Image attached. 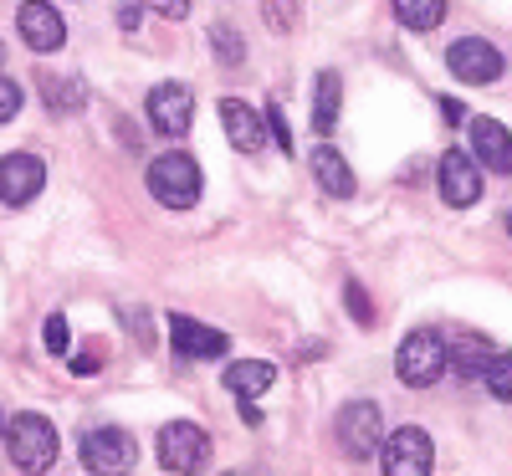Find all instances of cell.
I'll list each match as a JSON object with an SVG mask.
<instances>
[{
	"label": "cell",
	"mask_w": 512,
	"mask_h": 476,
	"mask_svg": "<svg viewBox=\"0 0 512 476\" xmlns=\"http://www.w3.org/2000/svg\"><path fill=\"white\" fill-rule=\"evenodd\" d=\"M6 451H11V466L26 471V476H41V471H52L57 461V430L47 415H16L6 425Z\"/></svg>",
	"instance_id": "cell-1"
},
{
	"label": "cell",
	"mask_w": 512,
	"mask_h": 476,
	"mask_svg": "<svg viewBox=\"0 0 512 476\" xmlns=\"http://www.w3.org/2000/svg\"><path fill=\"white\" fill-rule=\"evenodd\" d=\"M395 369L410 389H431L441 379V369H451V349H446V338L436 328H415L405 333L400 343V354H395Z\"/></svg>",
	"instance_id": "cell-2"
},
{
	"label": "cell",
	"mask_w": 512,
	"mask_h": 476,
	"mask_svg": "<svg viewBox=\"0 0 512 476\" xmlns=\"http://www.w3.org/2000/svg\"><path fill=\"white\" fill-rule=\"evenodd\" d=\"M77 456H82V466H88L93 476H128L134 461H139V446H134V436H128L123 425H98V430L82 436Z\"/></svg>",
	"instance_id": "cell-3"
},
{
	"label": "cell",
	"mask_w": 512,
	"mask_h": 476,
	"mask_svg": "<svg viewBox=\"0 0 512 476\" xmlns=\"http://www.w3.org/2000/svg\"><path fill=\"white\" fill-rule=\"evenodd\" d=\"M149 190L169 210H190L200 200V164L190 154H159L149 164Z\"/></svg>",
	"instance_id": "cell-4"
},
{
	"label": "cell",
	"mask_w": 512,
	"mask_h": 476,
	"mask_svg": "<svg viewBox=\"0 0 512 476\" xmlns=\"http://www.w3.org/2000/svg\"><path fill=\"white\" fill-rule=\"evenodd\" d=\"M159 466L175 476H195L210 466V436L195 420H169L159 430Z\"/></svg>",
	"instance_id": "cell-5"
},
{
	"label": "cell",
	"mask_w": 512,
	"mask_h": 476,
	"mask_svg": "<svg viewBox=\"0 0 512 476\" xmlns=\"http://www.w3.org/2000/svg\"><path fill=\"white\" fill-rule=\"evenodd\" d=\"M431 461H436V446H431V436H425V430H415V425L390 430V436H384V446H379L384 476H431Z\"/></svg>",
	"instance_id": "cell-6"
},
{
	"label": "cell",
	"mask_w": 512,
	"mask_h": 476,
	"mask_svg": "<svg viewBox=\"0 0 512 476\" xmlns=\"http://www.w3.org/2000/svg\"><path fill=\"white\" fill-rule=\"evenodd\" d=\"M338 446H344L349 456H379V446H384V425H379V405L374 400H354V405H344L338 410Z\"/></svg>",
	"instance_id": "cell-7"
},
{
	"label": "cell",
	"mask_w": 512,
	"mask_h": 476,
	"mask_svg": "<svg viewBox=\"0 0 512 476\" xmlns=\"http://www.w3.org/2000/svg\"><path fill=\"white\" fill-rule=\"evenodd\" d=\"M144 113H149V123L159 128V134L180 139L195 123V93L185 88V82H159V88L149 93V103H144Z\"/></svg>",
	"instance_id": "cell-8"
},
{
	"label": "cell",
	"mask_w": 512,
	"mask_h": 476,
	"mask_svg": "<svg viewBox=\"0 0 512 476\" xmlns=\"http://www.w3.org/2000/svg\"><path fill=\"white\" fill-rule=\"evenodd\" d=\"M446 67L461 82H472V88H487V82L502 77V52L492 47V41H482V36H461L456 47L446 52Z\"/></svg>",
	"instance_id": "cell-9"
},
{
	"label": "cell",
	"mask_w": 512,
	"mask_h": 476,
	"mask_svg": "<svg viewBox=\"0 0 512 476\" xmlns=\"http://www.w3.org/2000/svg\"><path fill=\"white\" fill-rule=\"evenodd\" d=\"M436 185H441V200L446 205H477L482 195V164H472V154L466 149H451L441 154V169H436Z\"/></svg>",
	"instance_id": "cell-10"
},
{
	"label": "cell",
	"mask_w": 512,
	"mask_h": 476,
	"mask_svg": "<svg viewBox=\"0 0 512 476\" xmlns=\"http://www.w3.org/2000/svg\"><path fill=\"white\" fill-rule=\"evenodd\" d=\"M47 185V164L36 154H6L0 159V200L6 205H31Z\"/></svg>",
	"instance_id": "cell-11"
},
{
	"label": "cell",
	"mask_w": 512,
	"mask_h": 476,
	"mask_svg": "<svg viewBox=\"0 0 512 476\" xmlns=\"http://www.w3.org/2000/svg\"><path fill=\"white\" fill-rule=\"evenodd\" d=\"M16 26H21L31 52H57L67 41V21L57 16V6H47V0H26V6L16 11Z\"/></svg>",
	"instance_id": "cell-12"
},
{
	"label": "cell",
	"mask_w": 512,
	"mask_h": 476,
	"mask_svg": "<svg viewBox=\"0 0 512 476\" xmlns=\"http://www.w3.org/2000/svg\"><path fill=\"white\" fill-rule=\"evenodd\" d=\"M472 154L492 175H512V134L497 118H472Z\"/></svg>",
	"instance_id": "cell-13"
},
{
	"label": "cell",
	"mask_w": 512,
	"mask_h": 476,
	"mask_svg": "<svg viewBox=\"0 0 512 476\" xmlns=\"http://www.w3.org/2000/svg\"><path fill=\"white\" fill-rule=\"evenodd\" d=\"M169 333H175L180 359H221L226 354V333L221 328H205L195 318H169Z\"/></svg>",
	"instance_id": "cell-14"
},
{
	"label": "cell",
	"mask_w": 512,
	"mask_h": 476,
	"mask_svg": "<svg viewBox=\"0 0 512 476\" xmlns=\"http://www.w3.org/2000/svg\"><path fill=\"white\" fill-rule=\"evenodd\" d=\"M221 123H226V139H231L241 154H262L267 128H262V118H256L241 98H226V103H221Z\"/></svg>",
	"instance_id": "cell-15"
},
{
	"label": "cell",
	"mask_w": 512,
	"mask_h": 476,
	"mask_svg": "<svg viewBox=\"0 0 512 476\" xmlns=\"http://www.w3.org/2000/svg\"><path fill=\"white\" fill-rule=\"evenodd\" d=\"M446 349H451V369L456 374H466V379H477V374H487L492 369V343L482 338V333H461V338H451L446 343Z\"/></svg>",
	"instance_id": "cell-16"
},
{
	"label": "cell",
	"mask_w": 512,
	"mask_h": 476,
	"mask_svg": "<svg viewBox=\"0 0 512 476\" xmlns=\"http://www.w3.org/2000/svg\"><path fill=\"white\" fill-rule=\"evenodd\" d=\"M272 384H277V369H272V364H262V359H241V364H231V369H226V389H231V395H241V400L267 395Z\"/></svg>",
	"instance_id": "cell-17"
},
{
	"label": "cell",
	"mask_w": 512,
	"mask_h": 476,
	"mask_svg": "<svg viewBox=\"0 0 512 476\" xmlns=\"http://www.w3.org/2000/svg\"><path fill=\"white\" fill-rule=\"evenodd\" d=\"M313 175H318V185H323L328 195H338V200L354 195V169H349V159L338 154V149H328V144L313 154Z\"/></svg>",
	"instance_id": "cell-18"
},
{
	"label": "cell",
	"mask_w": 512,
	"mask_h": 476,
	"mask_svg": "<svg viewBox=\"0 0 512 476\" xmlns=\"http://www.w3.org/2000/svg\"><path fill=\"white\" fill-rule=\"evenodd\" d=\"M338 103H344V82L338 72H318V88H313V128L328 139L338 128Z\"/></svg>",
	"instance_id": "cell-19"
},
{
	"label": "cell",
	"mask_w": 512,
	"mask_h": 476,
	"mask_svg": "<svg viewBox=\"0 0 512 476\" xmlns=\"http://www.w3.org/2000/svg\"><path fill=\"white\" fill-rule=\"evenodd\" d=\"M395 16L410 31H431L446 21V0H395Z\"/></svg>",
	"instance_id": "cell-20"
},
{
	"label": "cell",
	"mask_w": 512,
	"mask_h": 476,
	"mask_svg": "<svg viewBox=\"0 0 512 476\" xmlns=\"http://www.w3.org/2000/svg\"><path fill=\"white\" fill-rule=\"evenodd\" d=\"M482 379H487V389H492L497 400H507V405H512V354H497V359H492V369H487Z\"/></svg>",
	"instance_id": "cell-21"
},
{
	"label": "cell",
	"mask_w": 512,
	"mask_h": 476,
	"mask_svg": "<svg viewBox=\"0 0 512 476\" xmlns=\"http://www.w3.org/2000/svg\"><path fill=\"white\" fill-rule=\"evenodd\" d=\"M210 36H216V52H221V62H241V57H246L241 36H236L231 26H210Z\"/></svg>",
	"instance_id": "cell-22"
},
{
	"label": "cell",
	"mask_w": 512,
	"mask_h": 476,
	"mask_svg": "<svg viewBox=\"0 0 512 476\" xmlns=\"http://www.w3.org/2000/svg\"><path fill=\"white\" fill-rule=\"evenodd\" d=\"M21 103H26V93L16 88L11 77H0V123H11V118L21 113Z\"/></svg>",
	"instance_id": "cell-23"
},
{
	"label": "cell",
	"mask_w": 512,
	"mask_h": 476,
	"mask_svg": "<svg viewBox=\"0 0 512 476\" xmlns=\"http://www.w3.org/2000/svg\"><path fill=\"white\" fill-rule=\"evenodd\" d=\"M149 11H159L164 21H185L190 16V0H144Z\"/></svg>",
	"instance_id": "cell-24"
},
{
	"label": "cell",
	"mask_w": 512,
	"mask_h": 476,
	"mask_svg": "<svg viewBox=\"0 0 512 476\" xmlns=\"http://www.w3.org/2000/svg\"><path fill=\"white\" fill-rule=\"evenodd\" d=\"M267 134L277 139V149H292V134H287V118H282V108L272 103V113H267Z\"/></svg>",
	"instance_id": "cell-25"
},
{
	"label": "cell",
	"mask_w": 512,
	"mask_h": 476,
	"mask_svg": "<svg viewBox=\"0 0 512 476\" xmlns=\"http://www.w3.org/2000/svg\"><path fill=\"white\" fill-rule=\"evenodd\" d=\"M47 349L67 354V318H47Z\"/></svg>",
	"instance_id": "cell-26"
},
{
	"label": "cell",
	"mask_w": 512,
	"mask_h": 476,
	"mask_svg": "<svg viewBox=\"0 0 512 476\" xmlns=\"http://www.w3.org/2000/svg\"><path fill=\"white\" fill-rule=\"evenodd\" d=\"M349 308H354L359 318H369V302H364V292H359V287H349Z\"/></svg>",
	"instance_id": "cell-27"
},
{
	"label": "cell",
	"mask_w": 512,
	"mask_h": 476,
	"mask_svg": "<svg viewBox=\"0 0 512 476\" xmlns=\"http://www.w3.org/2000/svg\"><path fill=\"white\" fill-rule=\"evenodd\" d=\"M0 436H6V415H0Z\"/></svg>",
	"instance_id": "cell-28"
},
{
	"label": "cell",
	"mask_w": 512,
	"mask_h": 476,
	"mask_svg": "<svg viewBox=\"0 0 512 476\" xmlns=\"http://www.w3.org/2000/svg\"><path fill=\"white\" fill-rule=\"evenodd\" d=\"M0 62H6V47H0Z\"/></svg>",
	"instance_id": "cell-29"
},
{
	"label": "cell",
	"mask_w": 512,
	"mask_h": 476,
	"mask_svg": "<svg viewBox=\"0 0 512 476\" xmlns=\"http://www.w3.org/2000/svg\"><path fill=\"white\" fill-rule=\"evenodd\" d=\"M507 231H512V221H507Z\"/></svg>",
	"instance_id": "cell-30"
}]
</instances>
